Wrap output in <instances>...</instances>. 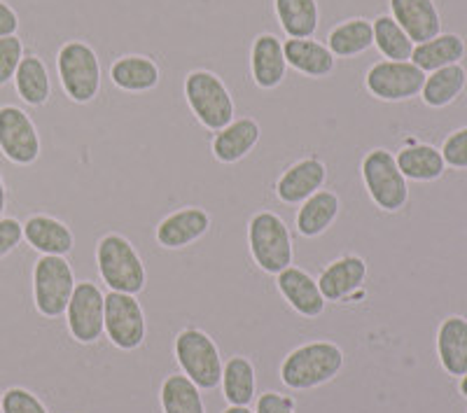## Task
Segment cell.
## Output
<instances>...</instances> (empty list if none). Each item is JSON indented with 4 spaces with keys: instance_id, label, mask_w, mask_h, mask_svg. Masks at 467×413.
I'll list each match as a JSON object with an SVG mask.
<instances>
[{
    "instance_id": "obj_15",
    "label": "cell",
    "mask_w": 467,
    "mask_h": 413,
    "mask_svg": "<svg viewBox=\"0 0 467 413\" xmlns=\"http://www.w3.org/2000/svg\"><path fill=\"white\" fill-rule=\"evenodd\" d=\"M211 229V215L199 206H187L171 212L157 224V243L166 250H181L206 236Z\"/></svg>"
},
{
    "instance_id": "obj_1",
    "label": "cell",
    "mask_w": 467,
    "mask_h": 413,
    "mask_svg": "<svg viewBox=\"0 0 467 413\" xmlns=\"http://www.w3.org/2000/svg\"><path fill=\"white\" fill-rule=\"evenodd\" d=\"M344 369V350L332 341H311L290 350L281 365V381L290 390H314L335 381Z\"/></svg>"
},
{
    "instance_id": "obj_11",
    "label": "cell",
    "mask_w": 467,
    "mask_h": 413,
    "mask_svg": "<svg viewBox=\"0 0 467 413\" xmlns=\"http://www.w3.org/2000/svg\"><path fill=\"white\" fill-rule=\"evenodd\" d=\"M145 313L140 302L133 294L124 292H108L106 294V334L112 346L119 350H136L143 346Z\"/></svg>"
},
{
    "instance_id": "obj_41",
    "label": "cell",
    "mask_w": 467,
    "mask_h": 413,
    "mask_svg": "<svg viewBox=\"0 0 467 413\" xmlns=\"http://www.w3.org/2000/svg\"><path fill=\"white\" fill-rule=\"evenodd\" d=\"M223 413H255V411H250L248 407H229V408H224Z\"/></svg>"
},
{
    "instance_id": "obj_36",
    "label": "cell",
    "mask_w": 467,
    "mask_h": 413,
    "mask_svg": "<svg viewBox=\"0 0 467 413\" xmlns=\"http://www.w3.org/2000/svg\"><path fill=\"white\" fill-rule=\"evenodd\" d=\"M440 152L444 157L446 166H451V169H467V127L458 129V131H453L451 136L446 138Z\"/></svg>"
},
{
    "instance_id": "obj_5",
    "label": "cell",
    "mask_w": 467,
    "mask_h": 413,
    "mask_svg": "<svg viewBox=\"0 0 467 413\" xmlns=\"http://www.w3.org/2000/svg\"><path fill=\"white\" fill-rule=\"evenodd\" d=\"M248 245L255 264L265 274H281L292 266L295 260V243H292L290 229L278 218L276 212H255L248 222Z\"/></svg>"
},
{
    "instance_id": "obj_23",
    "label": "cell",
    "mask_w": 467,
    "mask_h": 413,
    "mask_svg": "<svg viewBox=\"0 0 467 413\" xmlns=\"http://www.w3.org/2000/svg\"><path fill=\"white\" fill-rule=\"evenodd\" d=\"M462 57H465V40L456 33H440L432 40L416 45L411 52V64H416L428 75L446 66L461 64Z\"/></svg>"
},
{
    "instance_id": "obj_30",
    "label": "cell",
    "mask_w": 467,
    "mask_h": 413,
    "mask_svg": "<svg viewBox=\"0 0 467 413\" xmlns=\"http://www.w3.org/2000/svg\"><path fill=\"white\" fill-rule=\"evenodd\" d=\"M274 10L287 37H314L318 31V0H274Z\"/></svg>"
},
{
    "instance_id": "obj_26",
    "label": "cell",
    "mask_w": 467,
    "mask_h": 413,
    "mask_svg": "<svg viewBox=\"0 0 467 413\" xmlns=\"http://www.w3.org/2000/svg\"><path fill=\"white\" fill-rule=\"evenodd\" d=\"M15 89L26 106L40 108L52 96V80L45 61L37 54H24L22 64L15 73Z\"/></svg>"
},
{
    "instance_id": "obj_43",
    "label": "cell",
    "mask_w": 467,
    "mask_h": 413,
    "mask_svg": "<svg viewBox=\"0 0 467 413\" xmlns=\"http://www.w3.org/2000/svg\"><path fill=\"white\" fill-rule=\"evenodd\" d=\"M0 398H3V395H0Z\"/></svg>"
},
{
    "instance_id": "obj_12",
    "label": "cell",
    "mask_w": 467,
    "mask_h": 413,
    "mask_svg": "<svg viewBox=\"0 0 467 413\" xmlns=\"http://www.w3.org/2000/svg\"><path fill=\"white\" fill-rule=\"evenodd\" d=\"M0 152L16 166H31L40 157V136L22 108L0 106Z\"/></svg>"
},
{
    "instance_id": "obj_10",
    "label": "cell",
    "mask_w": 467,
    "mask_h": 413,
    "mask_svg": "<svg viewBox=\"0 0 467 413\" xmlns=\"http://www.w3.org/2000/svg\"><path fill=\"white\" fill-rule=\"evenodd\" d=\"M68 332L78 344H96L106 334V294L96 283H78L66 308Z\"/></svg>"
},
{
    "instance_id": "obj_9",
    "label": "cell",
    "mask_w": 467,
    "mask_h": 413,
    "mask_svg": "<svg viewBox=\"0 0 467 413\" xmlns=\"http://www.w3.org/2000/svg\"><path fill=\"white\" fill-rule=\"evenodd\" d=\"M428 75L411 61H379L365 75L367 91L379 101L400 103L420 96Z\"/></svg>"
},
{
    "instance_id": "obj_21",
    "label": "cell",
    "mask_w": 467,
    "mask_h": 413,
    "mask_svg": "<svg viewBox=\"0 0 467 413\" xmlns=\"http://www.w3.org/2000/svg\"><path fill=\"white\" fill-rule=\"evenodd\" d=\"M110 80L117 89L129 94H145L160 87L161 70L157 61L143 54H127L112 61Z\"/></svg>"
},
{
    "instance_id": "obj_4",
    "label": "cell",
    "mask_w": 467,
    "mask_h": 413,
    "mask_svg": "<svg viewBox=\"0 0 467 413\" xmlns=\"http://www.w3.org/2000/svg\"><path fill=\"white\" fill-rule=\"evenodd\" d=\"M57 73L61 89L73 103H91L101 91V61L94 47L82 40H68L57 54Z\"/></svg>"
},
{
    "instance_id": "obj_35",
    "label": "cell",
    "mask_w": 467,
    "mask_h": 413,
    "mask_svg": "<svg viewBox=\"0 0 467 413\" xmlns=\"http://www.w3.org/2000/svg\"><path fill=\"white\" fill-rule=\"evenodd\" d=\"M24 58V43L16 36L0 37V87L15 80V73Z\"/></svg>"
},
{
    "instance_id": "obj_3",
    "label": "cell",
    "mask_w": 467,
    "mask_h": 413,
    "mask_svg": "<svg viewBox=\"0 0 467 413\" xmlns=\"http://www.w3.org/2000/svg\"><path fill=\"white\" fill-rule=\"evenodd\" d=\"M182 91H185V101L192 115L197 117L203 129L215 133L227 127L229 122H234L236 106H234L232 94H229L227 85L218 73L203 68L192 70L185 77Z\"/></svg>"
},
{
    "instance_id": "obj_29",
    "label": "cell",
    "mask_w": 467,
    "mask_h": 413,
    "mask_svg": "<svg viewBox=\"0 0 467 413\" xmlns=\"http://www.w3.org/2000/svg\"><path fill=\"white\" fill-rule=\"evenodd\" d=\"M220 386H223V395L229 407H248V404H253L257 390V377L253 362L244 356L229 357L227 365L223 367Z\"/></svg>"
},
{
    "instance_id": "obj_40",
    "label": "cell",
    "mask_w": 467,
    "mask_h": 413,
    "mask_svg": "<svg viewBox=\"0 0 467 413\" xmlns=\"http://www.w3.org/2000/svg\"><path fill=\"white\" fill-rule=\"evenodd\" d=\"M7 206V190H5V181H3V175H0V218H3V212H5Z\"/></svg>"
},
{
    "instance_id": "obj_18",
    "label": "cell",
    "mask_w": 467,
    "mask_h": 413,
    "mask_svg": "<svg viewBox=\"0 0 467 413\" xmlns=\"http://www.w3.org/2000/svg\"><path fill=\"white\" fill-rule=\"evenodd\" d=\"M390 16L414 45L432 40L441 33V16L435 0H390Z\"/></svg>"
},
{
    "instance_id": "obj_8",
    "label": "cell",
    "mask_w": 467,
    "mask_h": 413,
    "mask_svg": "<svg viewBox=\"0 0 467 413\" xmlns=\"http://www.w3.org/2000/svg\"><path fill=\"white\" fill-rule=\"evenodd\" d=\"M360 173L362 182H365L367 187V194L372 196V201L377 203L381 211L398 212L407 206V178H404L402 170H400L393 152H388V150L381 148L367 152V157L362 160Z\"/></svg>"
},
{
    "instance_id": "obj_28",
    "label": "cell",
    "mask_w": 467,
    "mask_h": 413,
    "mask_svg": "<svg viewBox=\"0 0 467 413\" xmlns=\"http://www.w3.org/2000/svg\"><path fill=\"white\" fill-rule=\"evenodd\" d=\"M395 161H398L404 178L416 182H435L440 181L446 170L444 157H441L440 150L423 143L402 148L398 152V157H395Z\"/></svg>"
},
{
    "instance_id": "obj_33",
    "label": "cell",
    "mask_w": 467,
    "mask_h": 413,
    "mask_svg": "<svg viewBox=\"0 0 467 413\" xmlns=\"http://www.w3.org/2000/svg\"><path fill=\"white\" fill-rule=\"evenodd\" d=\"M374 28V47L386 57V61H411V52L416 45L411 37L402 31L390 15H379L372 22Z\"/></svg>"
},
{
    "instance_id": "obj_39",
    "label": "cell",
    "mask_w": 467,
    "mask_h": 413,
    "mask_svg": "<svg viewBox=\"0 0 467 413\" xmlns=\"http://www.w3.org/2000/svg\"><path fill=\"white\" fill-rule=\"evenodd\" d=\"M16 28H19V16L5 0H0V37L16 36Z\"/></svg>"
},
{
    "instance_id": "obj_14",
    "label": "cell",
    "mask_w": 467,
    "mask_h": 413,
    "mask_svg": "<svg viewBox=\"0 0 467 413\" xmlns=\"http://www.w3.org/2000/svg\"><path fill=\"white\" fill-rule=\"evenodd\" d=\"M367 281V262L358 254H344L335 260L327 269H323L318 278V287L325 302L341 304L350 299L358 290H362Z\"/></svg>"
},
{
    "instance_id": "obj_7",
    "label": "cell",
    "mask_w": 467,
    "mask_h": 413,
    "mask_svg": "<svg viewBox=\"0 0 467 413\" xmlns=\"http://www.w3.org/2000/svg\"><path fill=\"white\" fill-rule=\"evenodd\" d=\"M78 285L68 260L61 254H43L33 266V302L43 318L66 315Z\"/></svg>"
},
{
    "instance_id": "obj_2",
    "label": "cell",
    "mask_w": 467,
    "mask_h": 413,
    "mask_svg": "<svg viewBox=\"0 0 467 413\" xmlns=\"http://www.w3.org/2000/svg\"><path fill=\"white\" fill-rule=\"evenodd\" d=\"M96 264L101 274L103 283L112 292H124V294H140L148 283L143 260L131 245V241L124 239L122 233H106L96 243Z\"/></svg>"
},
{
    "instance_id": "obj_25",
    "label": "cell",
    "mask_w": 467,
    "mask_h": 413,
    "mask_svg": "<svg viewBox=\"0 0 467 413\" xmlns=\"http://www.w3.org/2000/svg\"><path fill=\"white\" fill-rule=\"evenodd\" d=\"M339 196L332 190H318L314 196H308L297 212V232L306 239H316L335 224L339 215Z\"/></svg>"
},
{
    "instance_id": "obj_6",
    "label": "cell",
    "mask_w": 467,
    "mask_h": 413,
    "mask_svg": "<svg viewBox=\"0 0 467 413\" xmlns=\"http://www.w3.org/2000/svg\"><path fill=\"white\" fill-rule=\"evenodd\" d=\"M175 360L182 374L190 378L199 390H215L223 381V357L218 344L206 332L194 327L182 329L175 336Z\"/></svg>"
},
{
    "instance_id": "obj_38",
    "label": "cell",
    "mask_w": 467,
    "mask_h": 413,
    "mask_svg": "<svg viewBox=\"0 0 467 413\" xmlns=\"http://www.w3.org/2000/svg\"><path fill=\"white\" fill-rule=\"evenodd\" d=\"M295 398L281 392H265L255 402V413H295Z\"/></svg>"
},
{
    "instance_id": "obj_22",
    "label": "cell",
    "mask_w": 467,
    "mask_h": 413,
    "mask_svg": "<svg viewBox=\"0 0 467 413\" xmlns=\"http://www.w3.org/2000/svg\"><path fill=\"white\" fill-rule=\"evenodd\" d=\"M24 239L33 250L43 254H68L73 250L75 239L68 224L49 215H31L24 224Z\"/></svg>"
},
{
    "instance_id": "obj_27",
    "label": "cell",
    "mask_w": 467,
    "mask_h": 413,
    "mask_svg": "<svg viewBox=\"0 0 467 413\" xmlns=\"http://www.w3.org/2000/svg\"><path fill=\"white\" fill-rule=\"evenodd\" d=\"M325 45L329 47V52L335 54V58L360 57L367 49L374 47L372 22L362 19V16H353V19L339 22L327 33V43Z\"/></svg>"
},
{
    "instance_id": "obj_19",
    "label": "cell",
    "mask_w": 467,
    "mask_h": 413,
    "mask_svg": "<svg viewBox=\"0 0 467 413\" xmlns=\"http://www.w3.org/2000/svg\"><path fill=\"white\" fill-rule=\"evenodd\" d=\"M260 136L262 129L253 117H239V119L229 122L224 129L215 131L211 145L213 157L220 164H236V161H241L253 152V148L260 143Z\"/></svg>"
},
{
    "instance_id": "obj_42",
    "label": "cell",
    "mask_w": 467,
    "mask_h": 413,
    "mask_svg": "<svg viewBox=\"0 0 467 413\" xmlns=\"http://www.w3.org/2000/svg\"><path fill=\"white\" fill-rule=\"evenodd\" d=\"M461 392H462V398L467 399V374L461 378Z\"/></svg>"
},
{
    "instance_id": "obj_16",
    "label": "cell",
    "mask_w": 467,
    "mask_h": 413,
    "mask_svg": "<svg viewBox=\"0 0 467 413\" xmlns=\"http://www.w3.org/2000/svg\"><path fill=\"white\" fill-rule=\"evenodd\" d=\"M327 181V166L318 157H306L287 166L276 182V196L283 203H304L308 196L323 190Z\"/></svg>"
},
{
    "instance_id": "obj_34",
    "label": "cell",
    "mask_w": 467,
    "mask_h": 413,
    "mask_svg": "<svg viewBox=\"0 0 467 413\" xmlns=\"http://www.w3.org/2000/svg\"><path fill=\"white\" fill-rule=\"evenodd\" d=\"M0 413H49L40 399L31 390L10 387L0 398Z\"/></svg>"
},
{
    "instance_id": "obj_13",
    "label": "cell",
    "mask_w": 467,
    "mask_h": 413,
    "mask_svg": "<svg viewBox=\"0 0 467 413\" xmlns=\"http://www.w3.org/2000/svg\"><path fill=\"white\" fill-rule=\"evenodd\" d=\"M250 75L260 89H276L287 75L283 40L274 33H260L250 47Z\"/></svg>"
},
{
    "instance_id": "obj_31",
    "label": "cell",
    "mask_w": 467,
    "mask_h": 413,
    "mask_svg": "<svg viewBox=\"0 0 467 413\" xmlns=\"http://www.w3.org/2000/svg\"><path fill=\"white\" fill-rule=\"evenodd\" d=\"M467 85V73L461 64L446 66V68L435 70L425 77L420 98L428 108H446L462 94Z\"/></svg>"
},
{
    "instance_id": "obj_24",
    "label": "cell",
    "mask_w": 467,
    "mask_h": 413,
    "mask_svg": "<svg viewBox=\"0 0 467 413\" xmlns=\"http://www.w3.org/2000/svg\"><path fill=\"white\" fill-rule=\"evenodd\" d=\"M437 353L440 362L451 377L467 374V320L461 315H451L441 323L437 332Z\"/></svg>"
},
{
    "instance_id": "obj_37",
    "label": "cell",
    "mask_w": 467,
    "mask_h": 413,
    "mask_svg": "<svg viewBox=\"0 0 467 413\" xmlns=\"http://www.w3.org/2000/svg\"><path fill=\"white\" fill-rule=\"evenodd\" d=\"M24 241V224L15 218H0V260Z\"/></svg>"
},
{
    "instance_id": "obj_20",
    "label": "cell",
    "mask_w": 467,
    "mask_h": 413,
    "mask_svg": "<svg viewBox=\"0 0 467 413\" xmlns=\"http://www.w3.org/2000/svg\"><path fill=\"white\" fill-rule=\"evenodd\" d=\"M283 52H285L287 68L297 70L306 77L320 80L335 73V54L329 52L327 45L314 37H287L283 43Z\"/></svg>"
},
{
    "instance_id": "obj_32",
    "label": "cell",
    "mask_w": 467,
    "mask_h": 413,
    "mask_svg": "<svg viewBox=\"0 0 467 413\" xmlns=\"http://www.w3.org/2000/svg\"><path fill=\"white\" fill-rule=\"evenodd\" d=\"M160 402L164 413H206L202 390L185 374H173L161 383Z\"/></svg>"
},
{
    "instance_id": "obj_17",
    "label": "cell",
    "mask_w": 467,
    "mask_h": 413,
    "mask_svg": "<svg viewBox=\"0 0 467 413\" xmlns=\"http://www.w3.org/2000/svg\"><path fill=\"white\" fill-rule=\"evenodd\" d=\"M278 292L283 294L287 304H290L295 311L302 315V318H318L325 311V297L320 292L318 281L311 278V274H306L299 266H287L278 274Z\"/></svg>"
}]
</instances>
